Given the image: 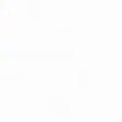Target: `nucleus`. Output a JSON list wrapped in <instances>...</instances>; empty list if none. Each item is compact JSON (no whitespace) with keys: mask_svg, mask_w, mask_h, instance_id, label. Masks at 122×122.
Masks as SVG:
<instances>
[]
</instances>
